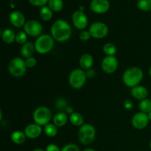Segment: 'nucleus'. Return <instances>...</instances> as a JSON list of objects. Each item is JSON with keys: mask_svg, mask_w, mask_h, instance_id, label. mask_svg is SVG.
Segmentation results:
<instances>
[{"mask_svg": "<svg viewBox=\"0 0 151 151\" xmlns=\"http://www.w3.org/2000/svg\"><path fill=\"white\" fill-rule=\"evenodd\" d=\"M147 116H148L149 120L151 121V111H150V112H149V113L147 114Z\"/></svg>", "mask_w": 151, "mask_h": 151, "instance_id": "41", "label": "nucleus"}, {"mask_svg": "<svg viewBox=\"0 0 151 151\" xmlns=\"http://www.w3.org/2000/svg\"><path fill=\"white\" fill-rule=\"evenodd\" d=\"M124 108L127 110H131L133 109V103L130 100H125L123 103Z\"/></svg>", "mask_w": 151, "mask_h": 151, "instance_id": "36", "label": "nucleus"}, {"mask_svg": "<svg viewBox=\"0 0 151 151\" xmlns=\"http://www.w3.org/2000/svg\"><path fill=\"white\" fill-rule=\"evenodd\" d=\"M131 95L137 100H142L147 97L148 95V91L147 88L144 86H137L131 88Z\"/></svg>", "mask_w": 151, "mask_h": 151, "instance_id": "16", "label": "nucleus"}, {"mask_svg": "<svg viewBox=\"0 0 151 151\" xmlns=\"http://www.w3.org/2000/svg\"><path fill=\"white\" fill-rule=\"evenodd\" d=\"M68 106H69V105H68V102L66 101V99L60 97V98H58L56 100L55 107L60 111L65 112Z\"/></svg>", "mask_w": 151, "mask_h": 151, "instance_id": "29", "label": "nucleus"}, {"mask_svg": "<svg viewBox=\"0 0 151 151\" xmlns=\"http://www.w3.org/2000/svg\"><path fill=\"white\" fill-rule=\"evenodd\" d=\"M32 119L35 123L41 126H45L46 125L50 123L52 119L51 110L46 106L38 107L34 111Z\"/></svg>", "mask_w": 151, "mask_h": 151, "instance_id": "6", "label": "nucleus"}, {"mask_svg": "<svg viewBox=\"0 0 151 151\" xmlns=\"http://www.w3.org/2000/svg\"><path fill=\"white\" fill-rule=\"evenodd\" d=\"M55 40L52 36L47 34L41 35L36 39L35 43V51L41 55L50 52L54 47Z\"/></svg>", "mask_w": 151, "mask_h": 151, "instance_id": "3", "label": "nucleus"}, {"mask_svg": "<svg viewBox=\"0 0 151 151\" xmlns=\"http://www.w3.org/2000/svg\"><path fill=\"white\" fill-rule=\"evenodd\" d=\"M144 77V73L141 68L133 66L127 69L122 75V81L126 86L129 88L139 86Z\"/></svg>", "mask_w": 151, "mask_h": 151, "instance_id": "2", "label": "nucleus"}, {"mask_svg": "<svg viewBox=\"0 0 151 151\" xmlns=\"http://www.w3.org/2000/svg\"><path fill=\"white\" fill-rule=\"evenodd\" d=\"M139 110L141 112L143 113L148 114L151 111V100L150 99L146 98L145 100H142L139 103Z\"/></svg>", "mask_w": 151, "mask_h": 151, "instance_id": "27", "label": "nucleus"}, {"mask_svg": "<svg viewBox=\"0 0 151 151\" xmlns=\"http://www.w3.org/2000/svg\"><path fill=\"white\" fill-rule=\"evenodd\" d=\"M149 75H150L151 78V66H150V68H149Z\"/></svg>", "mask_w": 151, "mask_h": 151, "instance_id": "42", "label": "nucleus"}, {"mask_svg": "<svg viewBox=\"0 0 151 151\" xmlns=\"http://www.w3.org/2000/svg\"><path fill=\"white\" fill-rule=\"evenodd\" d=\"M103 51L106 55V56H114L117 50H116V47L114 44L109 42L103 45Z\"/></svg>", "mask_w": 151, "mask_h": 151, "instance_id": "25", "label": "nucleus"}, {"mask_svg": "<svg viewBox=\"0 0 151 151\" xmlns=\"http://www.w3.org/2000/svg\"><path fill=\"white\" fill-rule=\"evenodd\" d=\"M29 2L32 5L36 7H44L47 3H48L49 0H28Z\"/></svg>", "mask_w": 151, "mask_h": 151, "instance_id": "33", "label": "nucleus"}, {"mask_svg": "<svg viewBox=\"0 0 151 151\" xmlns=\"http://www.w3.org/2000/svg\"><path fill=\"white\" fill-rule=\"evenodd\" d=\"M94 58L92 55L88 53L82 55L80 58L79 64L81 66V69H83L84 71H87L88 69H91V67L94 65Z\"/></svg>", "mask_w": 151, "mask_h": 151, "instance_id": "17", "label": "nucleus"}, {"mask_svg": "<svg viewBox=\"0 0 151 151\" xmlns=\"http://www.w3.org/2000/svg\"><path fill=\"white\" fill-rule=\"evenodd\" d=\"M68 119H69V117L67 116V114L60 111L53 116V123L58 128H60V127L64 126L67 123Z\"/></svg>", "mask_w": 151, "mask_h": 151, "instance_id": "19", "label": "nucleus"}, {"mask_svg": "<svg viewBox=\"0 0 151 151\" xmlns=\"http://www.w3.org/2000/svg\"><path fill=\"white\" fill-rule=\"evenodd\" d=\"M25 60L22 58L16 57L10 60L8 64V71L10 75L16 78L22 77L27 72Z\"/></svg>", "mask_w": 151, "mask_h": 151, "instance_id": "7", "label": "nucleus"}, {"mask_svg": "<svg viewBox=\"0 0 151 151\" xmlns=\"http://www.w3.org/2000/svg\"><path fill=\"white\" fill-rule=\"evenodd\" d=\"M25 63L27 68H33L36 66L37 60L34 57H30L25 60Z\"/></svg>", "mask_w": 151, "mask_h": 151, "instance_id": "34", "label": "nucleus"}, {"mask_svg": "<svg viewBox=\"0 0 151 151\" xmlns=\"http://www.w3.org/2000/svg\"><path fill=\"white\" fill-rule=\"evenodd\" d=\"M72 23L77 29L84 30L87 27L88 24V18L83 11L78 10L73 13L72 16Z\"/></svg>", "mask_w": 151, "mask_h": 151, "instance_id": "10", "label": "nucleus"}, {"mask_svg": "<svg viewBox=\"0 0 151 151\" xmlns=\"http://www.w3.org/2000/svg\"><path fill=\"white\" fill-rule=\"evenodd\" d=\"M110 8L109 0H91L90 9L97 14H103Z\"/></svg>", "mask_w": 151, "mask_h": 151, "instance_id": "13", "label": "nucleus"}, {"mask_svg": "<svg viewBox=\"0 0 151 151\" xmlns=\"http://www.w3.org/2000/svg\"><path fill=\"white\" fill-rule=\"evenodd\" d=\"M32 151H45V150H43V149H41V148H35V149H34Z\"/></svg>", "mask_w": 151, "mask_h": 151, "instance_id": "40", "label": "nucleus"}, {"mask_svg": "<svg viewBox=\"0 0 151 151\" xmlns=\"http://www.w3.org/2000/svg\"><path fill=\"white\" fill-rule=\"evenodd\" d=\"M35 50V44L31 42H27L26 44L22 46L20 50L21 55L24 58H29L32 57V55H33Z\"/></svg>", "mask_w": 151, "mask_h": 151, "instance_id": "18", "label": "nucleus"}, {"mask_svg": "<svg viewBox=\"0 0 151 151\" xmlns=\"http://www.w3.org/2000/svg\"><path fill=\"white\" fill-rule=\"evenodd\" d=\"M88 31L91 34V38L100 39L107 36L109 34V27L103 22H97L90 25Z\"/></svg>", "mask_w": 151, "mask_h": 151, "instance_id": "8", "label": "nucleus"}, {"mask_svg": "<svg viewBox=\"0 0 151 151\" xmlns=\"http://www.w3.org/2000/svg\"><path fill=\"white\" fill-rule=\"evenodd\" d=\"M66 114H72V113H74V112H75V111H74L73 107H72V106H69L67 107V109H66Z\"/></svg>", "mask_w": 151, "mask_h": 151, "instance_id": "38", "label": "nucleus"}, {"mask_svg": "<svg viewBox=\"0 0 151 151\" xmlns=\"http://www.w3.org/2000/svg\"><path fill=\"white\" fill-rule=\"evenodd\" d=\"M50 32L55 41L58 42H65L71 38L72 29L69 24L66 21L58 19L52 24L50 29Z\"/></svg>", "mask_w": 151, "mask_h": 151, "instance_id": "1", "label": "nucleus"}, {"mask_svg": "<svg viewBox=\"0 0 151 151\" xmlns=\"http://www.w3.org/2000/svg\"><path fill=\"white\" fill-rule=\"evenodd\" d=\"M45 151H61V149L59 148L58 145L55 144H50L47 146Z\"/></svg>", "mask_w": 151, "mask_h": 151, "instance_id": "35", "label": "nucleus"}, {"mask_svg": "<svg viewBox=\"0 0 151 151\" xmlns=\"http://www.w3.org/2000/svg\"><path fill=\"white\" fill-rule=\"evenodd\" d=\"M149 147H150V149L151 150V140L150 141V143H149Z\"/></svg>", "mask_w": 151, "mask_h": 151, "instance_id": "43", "label": "nucleus"}, {"mask_svg": "<svg viewBox=\"0 0 151 151\" xmlns=\"http://www.w3.org/2000/svg\"><path fill=\"white\" fill-rule=\"evenodd\" d=\"M91 38V35L88 30H82L79 35V38L82 41H88Z\"/></svg>", "mask_w": 151, "mask_h": 151, "instance_id": "32", "label": "nucleus"}, {"mask_svg": "<svg viewBox=\"0 0 151 151\" xmlns=\"http://www.w3.org/2000/svg\"><path fill=\"white\" fill-rule=\"evenodd\" d=\"M44 131L48 137H55L58 133V129L54 123H48L44 126Z\"/></svg>", "mask_w": 151, "mask_h": 151, "instance_id": "23", "label": "nucleus"}, {"mask_svg": "<svg viewBox=\"0 0 151 151\" xmlns=\"http://www.w3.org/2000/svg\"><path fill=\"white\" fill-rule=\"evenodd\" d=\"M61 151H80V148L75 144H67L62 147Z\"/></svg>", "mask_w": 151, "mask_h": 151, "instance_id": "31", "label": "nucleus"}, {"mask_svg": "<svg viewBox=\"0 0 151 151\" xmlns=\"http://www.w3.org/2000/svg\"><path fill=\"white\" fill-rule=\"evenodd\" d=\"M149 118L147 114L143 112H138L133 116L131 123L133 127L137 130H143L148 125Z\"/></svg>", "mask_w": 151, "mask_h": 151, "instance_id": "11", "label": "nucleus"}, {"mask_svg": "<svg viewBox=\"0 0 151 151\" xmlns=\"http://www.w3.org/2000/svg\"><path fill=\"white\" fill-rule=\"evenodd\" d=\"M42 128L41 125H38L36 123H32L28 125L24 129V134L26 135L27 138L30 139H34L40 136L42 134Z\"/></svg>", "mask_w": 151, "mask_h": 151, "instance_id": "14", "label": "nucleus"}, {"mask_svg": "<svg viewBox=\"0 0 151 151\" xmlns=\"http://www.w3.org/2000/svg\"><path fill=\"white\" fill-rule=\"evenodd\" d=\"M69 121H70L71 123L72 124L75 126H82L84 124V119L83 115L81 114L79 112L75 111L74 113H72V114H70L69 117Z\"/></svg>", "mask_w": 151, "mask_h": 151, "instance_id": "22", "label": "nucleus"}, {"mask_svg": "<svg viewBox=\"0 0 151 151\" xmlns=\"http://www.w3.org/2000/svg\"><path fill=\"white\" fill-rule=\"evenodd\" d=\"M83 151H96L94 149H92V148H86L84 149Z\"/></svg>", "mask_w": 151, "mask_h": 151, "instance_id": "39", "label": "nucleus"}, {"mask_svg": "<svg viewBox=\"0 0 151 151\" xmlns=\"http://www.w3.org/2000/svg\"><path fill=\"white\" fill-rule=\"evenodd\" d=\"M86 71L82 69H75L70 72L68 78L69 84L74 89H80L85 85L87 80Z\"/></svg>", "mask_w": 151, "mask_h": 151, "instance_id": "5", "label": "nucleus"}, {"mask_svg": "<svg viewBox=\"0 0 151 151\" xmlns=\"http://www.w3.org/2000/svg\"><path fill=\"white\" fill-rule=\"evenodd\" d=\"M16 42L21 45H24L27 42V35L24 31H19L16 33Z\"/></svg>", "mask_w": 151, "mask_h": 151, "instance_id": "30", "label": "nucleus"}, {"mask_svg": "<svg viewBox=\"0 0 151 151\" xmlns=\"http://www.w3.org/2000/svg\"><path fill=\"white\" fill-rule=\"evenodd\" d=\"M86 72L87 78H94L96 75V72L94 71V69H88V70L86 71Z\"/></svg>", "mask_w": 151, "mask_h": 151, "instance_id": "37", "label": "nucleus"}, {"mask_svg": "<svg viewBox=\"0 0 151 151\" xmlns=\"http://www.w3.org/2000/svg\"><path fill=\"white\" fill-rule=\"evenodd\" d=\"M1 39L6 44H12L16 41V34L11 29H5L1 32Z\"/></svg>", "mask_w": 151, "mask_h": 151, "instance_id": "21", "label": "nucleus"}, {"mask_svg": "<svg viewBox=\"0 0 151 151\" xmlns=\"http://www.w3.org/2000/svg\"><path fill=\"white\" fill-rule=\"evenodd\" d=\"M101 68L105 73H114L118 68L117 58L115 56H106L101 62Z\"/></svg>", "mask_w": 151, "mask_h": 151, "instance_id": "12", "label": "nucleus"}, {"mask_svg": "<svg viewBox=\"0 0 151 151\" xmlns=\"http://www.w3.org/2000/svg\"><path fill=\"white\" fill-rule=\"evenodd\" d=\"M48 7L54 12H59L63 9V2L62 0H49Z\"/></svg>", "mask_w": 151, "mask_h": 151, "instance_id": "26", "label": "nucleus"}, {"mask_svg": "<svg viewBox=\"0 0 151 151\" xmlns=\"http://www.w3.org/2000/svg\"><path fill=\"white\" fill-rule=\"evenodd\" d=\"M78 136V139L81 144L84 145L91 144L95 139V128L91 124L84 123L80 128Z\"/></svg>", "mask_w": 151, "mask_h": 151, "instance_id": "4", "label": "nucleus"}, {"mask_svg": "<svg viewBox=\"0 0 151 151\" xmlns=\"http://www.w3.org/2000/svg\"><path fill=\"white\" fill-rule=\"evenodd\" d=\"M42 30V25L36 20L27 21L24 26V31L27 35L31 37H39Z\"/></svg>", "mask_w": 151, "mask_h": 151, "instance_id": "9", "label": "nucleus"}, {"mask_svg": "<svg viewBox=\"0 0 151 151\" xmlns=\"http://www.w3.org/2000/svg\"><path fill=\"white\" fill-rule=\"evenodd\" d=\"M137 7L142 11H151V0H139Z\"/></svg>", "mask_w": 151, "mask_h": 151, "instance_id": "28", "label": "nucleus"}, {"mask_svg": "<svg viewBox=\"0 0 151 151\" xmlns=\"http://www.w3.org/2000/svg\"><path fill=\"white\" fill-rule=\"evenodd\" d=\"M52 10L50 8L47 6H44V7H41V10H40V17L42 20L47 22V21H50V19L52 18L53 13Z\"/></svg>", "mask_w": 151, "mask_h": 151, "instance_id": "24", "label": "nucleus"}, {"mask_svg": "<svg viewBox=\"0 0 151 151\" xmlns=\"http://www.w3.org/2000/svg\"><path fill=\"white\" fill-rule=\"evenodd\" d=\"M9 20L10 22L16 27H22L24 26L25 23V17L23 13L18 10H15L10 13L9 16Z\"/></svg>", "mask_w": 151, "mask_h": 151, "instance_id": "15", "label": "nucleus"}, {"mask_svg": "<svg viewBox=\"0 0 151 151\" xmlns=\"http://www.w3.org/2000/svg\"><path fill=\"white\" fill-rule=\"evenodd\" d=\"M10 139L11 141L13 142L14 144L20 145L24 144L26 141L27 137L25 135L24 132H22L21 131H13L10 135Z\"/></svg>", "mask_w": 151, "mask_h": 151, "instance_id": "20", "label": "nucleus"}]
</instances>
